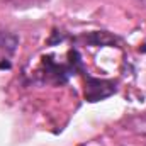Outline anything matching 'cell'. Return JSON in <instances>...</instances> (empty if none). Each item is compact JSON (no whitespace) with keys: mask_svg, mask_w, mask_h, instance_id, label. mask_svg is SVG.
Instances as JSON below:
<instances>
[{"mask_svg":"<svg viewBox=\"0 0 146 146\" xmlns=\"http://www.w3.org/2000/svg\"><path fill=\"white\" fill-rule=\"evenodd\" d=\"M19 46V36L15 33L0 29V68H10L9 58Z\"/></svg>","mask_w":146,"mask_h":146,"instance_id":"obj_2","label":"cell"},{"mask_svg":"<svg viewBox=\"0 0 146 146\" xmlns=\"http://www.w3.org/2000/svg\"><path fill=\"white\" fill-rule=\"evenodd\" d=\"M85 75V100L87 102H99L104 100L117 92V82L106 80V78H94L88 72H83Z\"/></svg>","mask_w":146,"mask_h":146,"instance_id":"obj_1","label":"cell"},{"mask_svg":"<svg viewBox=\"0 0 146 146\" xmlns=\"http://www.w3.org/2000/svg\"><path fill=\"white\" fill-rule=\"evenodd\" d=\"M83 39L87 44H92V46H114L121 41L117 36L110 34L107 31H94L90 34H85Z\"/></svg>","mask_w":146,"mask_h":146,"instance_id":"obj_3","label":"cell"},{"mask_svg":"<svg viewBox=\"0 0 146 146\" xmlns=\"http://www.w3.org/2000/svg\"><path fill=\"white\" fill-rule=\"evenodd\" d=\"M139 3H141L143 7H146V0H139Z\"/></svg>","mask_w":146,"mask_h":146,"instance_id":"obj_4","label":"cell"}]
</instances>
